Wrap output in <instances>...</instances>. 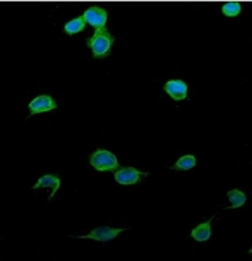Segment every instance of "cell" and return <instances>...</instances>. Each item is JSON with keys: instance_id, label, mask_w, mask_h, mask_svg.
Listing matches in <instances>:
<instances>
[{"instance_id": "7c38bea8", "label": "cell", "mask_w": 252, "mask_h": 261, "mask_svg": "<svg viewBox=\"0 0 252 261\" xmlns=\"http://www.w3.org/2000/svg\"><path fill=\"white\" fill-rule=\"evenodd\" d=\"M197 160L194 155H184L178 162L175 163L174 166H171L173 170H191L192 167H195Z\"/></svg>"}, {"instance_id": "9c48e42d", "label": "cell", "mask_w": 252, "mask_h": 261, "mask_svg": "<svg viewBox=\"0 0 252 261\" xmlns=\"http://www.w3.org/2000/svg\"><path fill=\"white\" fill-rule=\"evenodd\" d=\"M212 219H214V216H212L207 223H203V224L197 226L195 228L191 231V237H192L194 240L201 241V243L208 240L211 237V234H212V231H211V221H212Z\"/></svg>"}, {"instance_id": "6da1fadb", "label": "cell", "mask_w": 252, "mask_h": 261, "mask_svg": "<svg viewBox=\"0 0 252 261\" xmlns=\"http://www.w3.org/2000/svg\"><path fill=\"white\" fill-rule=\"evenodd\" d=\"M86 42H87V46L90 47L94 59H104L110 55L114 37L107 29H100V30H96L94 35L89 37Z\"/></svg>"}, {"instance_id": "5b68a950", "label": "cell", "mask_w": 252, "mask_h": 261, "mask_svg": "<svg viewBox=\"0 0 252 261\" xmlns=\"http://www.w3.org/2000/svg\"><path fill=\"white\" fill-rule=\"evenodd\" d=\"M29 109H30V116H35V114L46 113V112L56 110L57 105L51 96L43 94V96H37L35 100H32V101L29 103ZM30 116H29V117H30Z\"/></svg>"}, {"instance_id": "8fae6325", "label": "cell", "mask_w": 252, "mask_h": 261, "mask_svg": "<svg viewBox=\"0 0 252 261\" xmlns=\"http://www.w3.org/2000/svg\"><path fill=\"white\" fill-rule=\"evenodd\" d=\"M227 197L231 201V208H239L246 203V196L239 190H231L227 193Z\"/></svg>"}, {"instance_id": "3957f363", "label": "cell", "mask_w": 252, "mask_h": 261, "mask_svg": "<svg viewBox=\"0 0 252 261\" xmlns=\"http://www.w3.org/2000/svg\"><path fill=\"white\" fill-rule=\"evenodd\" d=\"M126 230L127 228H111V227L103 226L94 228L93 231H90L89 234H86V236H77L76 239H93V240L105 243V241L116 239L119 234H121L123 231H126Z\"/></svg>"}, {"instance_id": "4fadbf2b", "label": "cell", "mask_w": 252, "mask_h": 261, "mask_svg": "<svg viewBox=\"0 0 252 261\" xmlns=\"http://www.w3.org/2000/svg\"><path fill=\"white\" fill-rule=\"evenodd\" d=\"M222 13L228 17H235L241 13V3L238 2H228L222 6Z\"/></svg>"}, {"instance_id": "7a4b0ae2", "label": "cell", "mask_w": 252, "mask_h": 261, "mask_svg": "<svg viewBox=\"0 0 252 261\" xmlns=\"http://www.w3.org/2000/svg\"><path fill=\"white\" fill-rule=\"evenodd\" d=\"M90 164L98 171H116L119 169V160L108 150L98 148L90 155Z\"/></svg>"}, {"instance_id": "52a82bcc", "label": "cell", "mask_w": 252, "mask_h": 261, "mask_svg": "<svg viewBox=\"0 0 252 261\" xmlns=\"http://www.w3.org/2000/svg\"><path fill=\"white\" fill-rule=\"evenodd\" d=\"M164 90L171 99L175 100V101H180V100L187 99L188 86L185 85V82H182V80H170L164 86Z\"/></svg>"}, {"instance_id": "277c9868", "label": "cell", "mask_w": 252, "mask_h": 261, "mask_svg": "<svg viewBox=\"0 0 252 261\" xmlns=\"http://www.w3.org/2000/svg\"><path fill=\"white\" fill-rule=\"evenodd\" d=\"M150 173H143L140 170L133 169V167H126V169H120L117 171H114V177H116V181L119 184H137L140 181L141 178L147 177Z\"/></svg>"}, {"instance_id": "8992f818", "label": "cell", "mask_w": 252, "mask_h": 261, "mask_svg": "<svg viewBox=\"0 0 252 261\" xmlns=\"http://www.w3.org/2000/svg\"><path fill=\"white\" fill-rule=\"evenodd\" d=\"M83 17L86 19V23H89L90 26L100 30V29H105V23H107V12L101 7H90L84 12Z\"/></svg>"}, {"instance_id": "30bf717a", "label": "cell", "mask_w": 252, "mask_h": 261, "mask_svg": "<svg viewBox=\"0 0 252 261\" xmlns=\"http://www.w3.org/2000/svg\"><path fill=\"white\" fill-rule=\"evenodd\" d=\"M84 28H86V19L83 16H80V17H76L73 20L67 21L66 26H64V32L67 35H76L78 32H83Z\"/></svg>"}, {"instance_id": "ba28073f", "label": "cell", "mask_w": 252, "mask_h": 261, "mask_svg": "<svg viewBox=\"0 0 252 261\" xmlns=\"http://www.w3.org/2000/svg\"><path fill=\"white\" fill-rule=\"evenodd\" d=\"M40 187H50L51 189V194H50L49 200L53 198V196L56 194L57 190L60 189V177L54 176V174H46L39 178V181L32 187V189H40Z\"/></svg>"}]
</instances>
